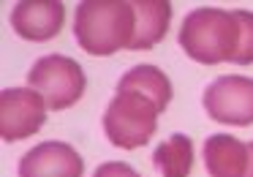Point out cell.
<instances>
[{"label":"cell","mask_w":253,"mask_h":177,"mask_svg":"<svg viewBox=\"0 0 253 177\" xmlns=\"http://www.w3.org/2000/svg\"><path fill=\"white\" fill-rule=\"evenodd\" d=\"M180 49L202 66L234 63L240 49V25L234 11L215 6H202L185 14L180 25Z\"/></svg>","instance_id":"obj_2"},{"label":"cell","mask_w":253,"mask_h":177,"mask_svg":"<svg viewBox=\"0 0 253 177\" xmlns=\"http://www.w3.org/2000/svg\"><path fill=\"white\" fill-rule=\"evenodd\" d=\"M158 106L133 90H117L104 112V133L115 147L136 150L153 139L158 128Z\"/></svg>","instance_id":"obj_3"},{"label":"cell","mask_w":253,"mask_h":177,"mask_svg":"<svg viewBox=\"0 0 253 177\" xmlns=\"http://www.w3.org/2000/svg\"><path fill=\"white\" fill-rule=\"evenodd\" d=\"M14 33L25 41H49L63 30L66 6L60 0H22L11 8Z\"/></svg>","instance_id":"obj_8"},{"label":"cell","mask_w":253,"mask_h":177,"mask_svg":"<svg viewBox=\"0 0 253 177\" xmlns=\"http://www.w3.org/2000/svg\"><path fill=\"white\" fill-rule=\"evenodd\" d=\"M202 106L210 120L223 126L253 123V79L242 74H226L204 88Z\"/></svg>","instance_id":"obj_5"},{"label":"cell","mask_w":253,"mask_h":177,"mask_svg":"<svg viewBox=\"0 0 253 177\" xmlns=\"http://www.w3.org/2000/svg\"><path fill=\"white\" fill-rule=\"evenodd\" d=\"M136 28H133L131 52L153 49L158 41H164L171 22V3L166 0H133Z\"/></svg>","instance_id":"obj_10"},{"label":"cell","mask_w":253,"mask_h":177,"mask_svg":"<svg viewBox=\"0 0 253 177\" xmlns=\"http://www.w3.org/2000/svg\"><path fill=\"white\" fill-rule=\"evenodd\" d=\"M19 177H82L84 158L68 142H41L19 158Z\"/></svg>","instance_id":"obj_7"},{"label":"cell","mask_w":253,"mask_h":177,"mask_svg":"<svg viewBox=\"0 0 253 177\" xmlns=\"http://www.w3.org/2000/svg\"><path fill=\"white\" fill-rule=\"evenodd\" d=\"M28 85L36 93H41V98L46 101L49 109L63 112L82 98L84 88H87V77H84V68L74 57L44 55L28 71Z\"/></svg>","instance_id":"obj_4"},{"label":"cell","mask_w":253,"mask_h":177,"mask_svg":"<svg viewBox=\"0 0 253 177\" xmlns=\"http://www.w3.org/2000/svg\"><path fill=\"white\" fill-rule=\"evenodd\" d=\"M117 90H133V93L144 95L147 101H153L158 106V112H164L171 104V79L161 71L158 66H133L123 74V79L117 82Z\"/></svg>","instance_id":"obj_11"},{"label":"cell","mask_w":253,"mask_h":177,"mask_svg":"<svg viewBox=\"0 0 253 177\" xmlns=\"http://www.w3.org/2000/svg\"><path fill=\"white\" fill-rule=\"evenodd\" d=\"M46 101L33 88H8L0 93V136L22 142L46 123Z\"/></svg>","instance_id":"obj_6"},{"label":"cell","mask_w":253,"mask_h":177,"mask_svg":"<svg viewBox=\"0 0 253 177\" xmlns=\"http://www.w3.org/2000/svg\"><path fill=\"white\" fill-rule=\"evenodd\" d=\"M248 153H251V164H248V177H253V142L248 144Z\"/></svg>","instance_id":"obj_15"},{"label":"cell","mask_w":253,"mask_h":177,"mask_svg":"<svg viewBox=\"0 0 253 177\" xmlns=\"http://www.w3.org/2000/svg\"><path fill=\"white\" fill-rule=\"evenodd\" d=\"M248 144L231 133H212L204 139V169L210 177H248Z\"/></svg>","instance_id":"obj_9"},{"label":"cell","mask_w":253,"mask_h":177,"mask_svg":"<svg viewBox=\"0 0 253 177\" xmlns=\"http://www.w3.org/2000/svg\"><path fill=\"white\" fill-rule=\"evenodd\" d=\"M93 177H142V175L131 164H126V161H104L93 172Z\"/></svg>","instance_id":"obj_14"},{"label":"cell","mask_w":253,"mask_h":177,"mask_svg":"<svg viewBox=\"0 0 253 177\" xmlns=\"http://www.w3.org/2000/svg\"><path fill=\"white\" fill-rule=\"evenodd\" d=\"M237 25H240V49H237L234 63L237 66H251L253 63V11L234 8Z\"/></svg>","instance_id":"obj_13"},{"label":"cell","mask_w":253,"mask_h":177,"mask_svg":"<svg viewBox=\"0 0 253 177\" xmlns=\"http://www.w3.org/2000/svg\"><path fill=\"white\" fill-rule=\"evenodd\" d=\"M153 164L161 177H188L193 169V139L188 133H171L155 147Z\"/></svg>","instance_id":"obj_12"},{"label":"cell","mask_w":253,"mask_h":177,"mask_svg":"<svg viewBox=\"0 0 253 177\" xmlns=\"http://www.w3.org/2000/svg\"><path fill=\"white\" fill-rule=\"evenodd\" d=\"M136 14L128 0H84L74 14V39L87 55L109 57L131 49Z\"/></svg>","instance_id":"obj_1"}]
</instances>
